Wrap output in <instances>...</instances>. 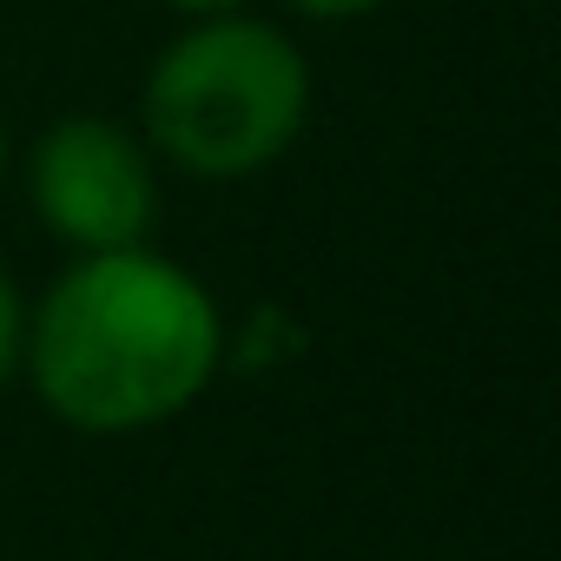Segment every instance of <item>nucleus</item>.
Returning a JSON list of instances; mask_svg holds the SVG:
<instances>
[{"label":"nucleus","instance_id":"obj_1","mask_svg":"<svg viewBox=\"0 0 561 561\" xmlns=\"http://www.w3.org/2000/svg\"><path fill=\"white\" fill-rule=\"evenodd\" d=\"M218 305L192 271L159 251H87L41 298L21 357L41 403L87 430L126 436L179 416L218 370Z\"/></svg>","mask_w":561,"mask_h":561},{"label":"nucleus","instance_id":"obj_2","mask_svg":"<svg viewBox=\"0 0 561 561\" xmlns=\"http://www.w3.org/2000/svg\"><path fill=\"white\" fill-rule=\"evenodd\" d=\"M305 113L311 60L291 34L244 14H211L185 27L146 80L152 146L198 179H238L271 165L305 133Z\"/></svg>","mask_w":561,"mask_h":561},{"label":"nucleus","instance_id":"obj_3","mask_svg":"<svg viewBox=\"0 0 561 561\" xmlns=\"http://www.w3.org/2000/svg\"><path fill=\"white\" fill-rule=\"evenodd\" d=\"M34 205L67 244L113 251V244L146 238L159 192H152V165L126 126L73 113V119H54L47 139L34 146Z\"/></svg>","mask_w":561,"mask_h":561},{"label":"nucleus","instance_id":"obj_4","mask_svg":"<svg viewBox=\"0 0 561 561\" xmlns=\"http://www.w3.org/2000/svg\"><path fill=\"white\" fill-rule=\"evenodd\" d=\"M21 337H27V318H21V298L8 285V271H0V383L21 370Z\"/></svg>","mask_w":561,"mask_h":561},{"label":"nucleus","instance_id":"obj_5","mask_svg":"<svg viewBox=\"0 0 561 561\" xmlns=\"http://www.w3.org/2000/svg\"><path fill=\"white\" fill-rule=\"evenodd\" d=\"M298 14H311V21H351V14H370L377 0H291Z\"/></svg>","mask_w":561,"mask_h":561},{"label":"nucleus","instance_id":"obj_6","mask_svg":"<svg viewBox=\"0 0 561 561\" xmlns=\"http://www.w3.org/2000/svg\"><path fill=\"white\" fill-rule=\"evenodd\" d=\"M179 14H198V21H211V14H238L244 0H172Z\"/></svg>","mask_w":561,"mask_h":561},{"label":"nucleus","instance_id":"obj_7","mask_svg":"<svg viewBox=\"0 0 561 561\" xmlns=\"http://www.w3.org/2000/svg\"><path fill=\"white\" fill-rule=\"evenodd\" d=\"M0 172H8V126H0Z\"/></svg>","mask_w":561,"mask_h":561}]
</instances>
